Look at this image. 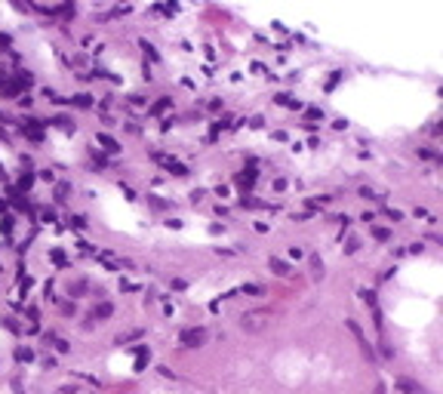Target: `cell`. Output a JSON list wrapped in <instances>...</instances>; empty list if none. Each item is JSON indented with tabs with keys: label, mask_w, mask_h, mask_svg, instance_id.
Returning <instances> with one entry per match:
<instances>
[{
	"label": "cell",
	"mask_w": 443,
	"mask_h": 394,
	"mask_svg": "<svg viewBox=\"0 0 443 394\" xmlns=\"http://www.w3.org/2000/svg\"><path fill=\"white\" fill-rule=\"evenodd\" d=\"M148 361H151V351H148L145 345H139V348H136V373H142V370L148 367Z\"/></svg>",
	"instance_id": "277c9868"
},
{
	"label": "cell",
	"mask_w": 443,
	"mask_h": 394,
	"mask_svg": "<svg viewBox=\"0 0 443 394\" xmlns=\"http://www.w3.org/2000/svg\"><path fill=\"white\" fill-rule=\"evenodd\" d=\"M154 157H157V164H160V167H167L170 173H176V176H188V167H185V164L173 161V157H167V154H154Z\"/></svg>",
	"instance_id": "3957f363"
},
{
	"label": "cell",
	"mask_w": 443,
	"mask_h": 394,
	"mask_svg": "<svg viewBox=\"0 0 443 394\" xmlns=\"http://www.w3.org/2000/svg\"><path fill=\"white\" fill-rule=\"evenodd\" d=\"M84 290H87V284H84V281H80V284H71V296H80Z\"/></svg>",
	"instance_id": "cb8c5ba5"
},
{
	"label": "cell",
	"mask_w": 443,
	"mask_h": 394,
	"mask_svg": "<svg viewBox=\"0 0 443 394\" xmlns=\"http://www.w3.org/2000/svg\"><path fill=\"white\" fill-rule=\"evenodd\" d=\"M240 293H247V296H259V293H262V287L250 284V287H240Z\"/></svg>",
	"instance_id": "ffe728a7"
},
{
	"label": "cell",
	"mask_w": 443,
	"mask_h": 394,
	"mask_svg": "<svg viewBox=\"0 0 443 394\" xmlns=\"http://www.w3.org/2000/svg\"><path fill=\"white\" fill-rule=\"evenodd\" d=\"M160 376H164V379H176V373L170 367H160Z\"/></svg>",
	"instance_id": "f1b7e54d"
},
{
	"label": "cell",
	"mask_w": 443,
	"mask_h": 394,
	"mask_svg": "<svg viewBox=\"0 0 443 394\" xmlns=\"http://www.w3.org/2000/svg\"><path fill=\"white\" fill-rule=\"evenodd\" d=\"M262 124H265V121H262V117H259V114H256V117H250V127H253V130H259Z\"/></svg>",
	"instance_id": "83f0119b"
},
{
	"label": "cell",
	"mask_w": 443,
	"mask_h": 394,
	"mask_svg": "<svg viewBox=\"0 0 443 394\" xmlns=\"http://www.w3.org/2000/svg\"><path fill=\"white\" fill-rule=\"evenodd\" d=\"M31 185H34V176H31V173H25V176L19 179V188H22V191H28Z\"/></svg>",
	"instance_id": "5bb4252c"
},
{
	"label": "cell",
	"mask_w": 443,
	"mask_h": 394,
	"mask_svg": "<svg viewBox=\"0 0 443 394\" xmlns=\"http://www.w3.org/2000/svg\"><path fill=\"white\" fill-rule=\"evenodd\" d=\"M96 142H99L102 148H108L111 154H117V151H120V145H117V139H111L108 133H99V136H96Z\"/></svg>",
	"instance_id": "5b68a950"
},
{
	"label": "cell",
	"mask_w": 443,
	"mask_h": 394,
	"mask_svg": "<svg viewBox=\"0 0 443 394\" xmlns=\"http://www.w3.org/2000/svg\"><path fill=\"white\" fill-rule=\"evenodd\" d=\"M111 314H114V305H111V302H102V305L96 308V318H111Z\"/></svg>",
	"instance_id": "8fae6325"
},
{
	"label": "cell",
	"mask_w": 443,
	"mask_h": 394,
	"mask_svg": "<svg viewBox=\"0 0 443 394\" xmlns=\"http://www.w3.org/2000/svg\"><path fill=\"white\" fill-rule=\"evenodd\" d=\"M16 361H19V364H22V361H25V364L34 361V351H31V348H16Z\"/></svg>",
	"instance_id": "30bf717a"
},
{
	"label": "cell",
	"mask_w": 443,
	"mask_h": 394,
	"mask_svg": "<svg viewBox=\"0 0 443 394\" xmlns=\"http://www.w3.org/2000/svg\"><path fill=\"white\" fill-rule=\"evenodd\" d=\"M170 108H173V99H170V96H164V99H157V105L151 108V114H167Z\"/></svg>",
	"instance_id": "ba28073f"
},
{
	"label": "cell",
	"mask_w": 443,
	"mask_h": 394,
	"mask_svg": "<svg viewBox=\"0 0 443 394\" xmlns=\"http://www.w3.org/2000/svg\"><path fill=\"white\" fill-rule=\"evenodd\" d=\"M419 157H425V161H431V157H434V151H431V148H419Z\"/></svg>",
	"instance_id": "f546056e"
},
{
	"label": "cell",
	"mask_w": 443,
	"mask_h": 394,
	"mask_svg": "<svg viewBox=\"0 0 443 394\" xmlns=\"http://www.w3.org/2000/svg\"><path fill=\"white\" fill-rule=\"evenodd\" d=\"M50 259H53L56 265H65V253H62V250H50Z\"/></svg>",
	"instance_id": "ac0fdd59"
},
{
	"label": "cell",
	"mask_w": 443,
	"mask_h": 394,
	"mask_svg": "<svg viewBox=\"0 0 443 394\" xmlns=\"http://www.w3.org/2000/svg\"><path fill=\"white\" fill-rule=\"evenodd\" d=\"M142 50H145V53H148V56H151V59H154V62H157V50H154V47H151V44H148V41H142Z\"/></svg>",
	"instance_id": "7402d4cb"
},
{
	"label": "cell",
	"mask_w": 443,
	"mask_h": 394,
	"mask_svg": "<svg viewBox=\"0 0 443 394\" xmlns=\"http://www.w3.org/2000/svg\"><path fill=\"white\" fill-rule=\"evenodd\" d=\"M139 336H142V330H130V333H124V336H120L117 342L124 345V342H130V339H139Z\"/></svg>",
	"instance_id": "2e32d148"
},
{
	"label": "cell",
	"mask_w": 443,
	"mask_h": 394,
	"mask_svg": "<svg viewBox=\"0 0 443 394\" xmlns=\"http://www.w3.org/2000/svg\"><path fill=\"white\" fill-rule=\"evenodd\" d=\"M357 247H360V241H357V238H351V241H348V250H345V253H357Z\"/></svg>",
	"instance_id": "484cf974"
},
{
	"label": "cell",
	"mask_w": 443,
	"mask_h": 394,
	"mask_svg": "<svg viewBox=\"0 0 443 394\" xmlns=\"http://www.w3.org/2000/svg\"><path fill=\"white\" fill-rule=\"evenodd\" d=\"M71 225H74V228H87V222H84V216H71Z\"/></svg>",
	"instance_id": "d4e9b609"
},
{
	"label": "cell",
	"mask_w": 443,
	"mask_h": 394,
	"mask_svg": "<svg viewBox=\"0 0 443 394\" xmlns=\"http://www.w3.org/2000/svg\"><path fill=\"white\" fill-rule=\"evenodd\" d=\"M308 117H311V121H324V111H320V108H308Z\"/></svg>",
	"instance_id": "44dd1931"
},
{
	"label": "cell",
	"mask_w": 443,
	"mask_h": 394,
	"mask_svg": "<svg viewBox=\"0 0 443 394\" xmlns=\"http://www.w3.org/2000/svg\"><path fill=\"white\" fill-rule=\"evenodd\" d=\"M385 216H388V219H394V222H400V219H404V213H400V210H394V207H385Z\"/></svg>",
	"instance_id": "e0dca14e"
},
{
	"label": "cell",
	"mask_w": 443,
	"mask_h": 394,
	"mask_svg": "<svg viewBox=\"0 0 443 394\" xmlns=\"http://www.w3.org/2000/svg\"><path fill=\"white\" fill-rule=\"evenodd\" d=\"M204 339H207V330L204 327H191V330L182 333V345L185 348H200V345H204Z\"/></svg>",
	"instance_id": "7a4b0ae2"
},
{
	"label": "cell",
	"mask_w": 443,
	"mask_h": 394,
	"mask_svg": "<svg viewBox=\"0 0 443 394\" xmlns=\"http://www.w3.org/2000/svg\"><path fill=\"white\" fill-rule=\"evenodd\" d=\"M268 321H271V311L268 308H256V311H247L244 318H240V327H244L247 333H259Z\"/></svg>",
	"instance_id": "6da1fadb"
},
{
	"label": "cell",
	"mask_w": 443,
	"mask_h": 394,
	"mask_svg": "<svg viewBox=\"0 0 443 394\" xmlns=\"http://www.w3.org/2000/svg\"><path fill=\"white\" fill-rule=\"evenodd\" d=\"M360 299H364V302H367L370 308H376V296H373L370 290H360Z\"/></svg>",
	"instance_id": "9a60e30c"
},
{
	"label": "cell",
	"mask_w": 443,
	"mask_h": 394,
	"mask_svg": "<svg viewBox=\"0 0 443 394\" xmlns=\"http://www.w3.org/2000/svg\"><path fill=\"white\" fill-rule=\"evenodd\" d=\"M305 253H302V247H290V259H302Z\"/></svg>",
	"instance_id": "4316f807"
},
{
	"label": "cell",
	"mask_w": 443,
	"mask_h": 394,
	"mask_svg": "<svg viewBox=\"0 0 443 394\" xmlns=\"http://www.w3.org/2000/svg\"><path fill=\"white\" fill-rule=\"evenodd\" d=\"M234 182H237L240 188H253V185H256V170H244V173H240Z\"/></svg>",
	"instance_id": "8992f818"
},
{
	"label": "cell",
	"mask_w": 443,
	"mask_h": 394,
	"mask_svg": "<svg viewBox=\"0 0 443 394\" xmlns=\"http://www.w3.org/2000/svg\"><path fill=\"white\" fill-rule=\"evenodd\" d=\"M0 210H7V204H4V201H0Z\"/></svg>",
	"instance_id": "1f68e13d"
},
{
	"label": "cell",
	"mask_w": 443,
	"mask_h": 394,
	"mask_svg": "<svg viewBox=\"0 0 443 394\" xmlns=\"http://www.w3.org/2000/svg\"><path fill=\"white\" fill-rule=\"evenodd\" d=\"M373 238L376 241H388L391 238V228H373Z\"/></svg>",
	"instance_id": "4fadbf2b"
},
{
	"label": "cell",
	"mask_w": 443,
	"mask_h": 394,
	"mask_svg": "<svg viewBox=\"0 0 443 394\" xmlns=\"http://www.w3.org/2000/svg\"><path fill=\"white\" fill-rule=\"evenodd\" d=\"M268 265H271V271H274V274H280V278H287V274H290V265H287L284 259H277V256H274Z\"/></svg>",
	"instance_id": "52a82bcc"
},
{
	"label": "cell",
	"mask_w": 443,
	"mask_h": 394,
	"mask_svg": "<svg viewBox=\"0 0 443 394\" xmlns=\"http://www.w3.org/2000/svg\"><path fill=\"white\" fill-rule=\"evenodd\" d=\"M71 105H74V108H90V105H93V96L80 93V96H74V99H71Z\"/></svg>",
	"instance_id": "9c48e42d"
},
{
	"label": "cell",
	"mask_w": 443,
	"mask_h": 394,
	"mask_svg": "<svg viewBox=\"0 0 443 394\" xmlns=\"http://www.w3.org/2000/svg\"><path fill=\"white\" fill-rule=\"evenodd\" d=\"M339 81H342V71H336V74H333V77H330V81H327V90H333V87H336V84H339Z\"/></svg>",
	"instance_id": "603a6c76"
},
{
	"label": "cell",
	"mask_w": 443,
	"mask_h": 394,
	"mask_svg": "<svg viewBox=\"0 0 443 394\" xmlns=\"http://www.w3.org/2000/svg\"><path fill=\"white\" fill-rule=\"evenodd\" d=\"M59 394H77V391H74L71 385H62V388H59Z\"/></svg>",
	"instance_id": "4dcf8cb0"
},
{
	"label": "cell",
	"mask_w": 443,
	"mask_h": 394,
	"mask_svg": "<svg viewBox=\"0 0 443 394\" xmlns=\"http://www.w3.org/2000/svg\"><path fill=\"white\" fill-rule=\"evenodd\" d=\"M37 127H40V124H28V130H25V133H28V136L34 139V142H40V139H44V133H40Z\"/></svg>",
	"instance_id": "7c38bea8"
},
{
	"label": "cell",
	"mask_w": 443,
	"mask_h": 394,
	"mask_svg": "<svg viewBox=\"0 0 443 394\" xmlns=\"http://www.w3.org/2000/svg\"><path fill=\"white\" fill-rule=\"evenodd\" d=\"M0 231H4V238H10V234H13V219H4V222H0Z\"/></svg>",
	"instance_id": "d6986e66"
}]
</instances>
